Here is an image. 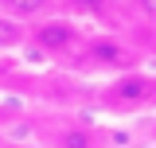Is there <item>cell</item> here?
I'll return each mask as SVG.
<instances>
[{
    "mask_svg": "<svg viewBox=\"0 0 156 148\" xmlns=\"http://www.w3.org/2000/svg\"><path fill=\"white\" fill-rule=\"evenodd\" d=\"M136 8H140L148 19H156V0H136Z\"/></svg>",
    "mask_w": 156,
    "mask_h": 148,
    "instance_id": "52a82bcc",
    "label": "cell"
},
{
    "mask_svg": "<svg viewBox=\"0 0 156 148\" xmlns=\"http://www.w3.org/2000/svg\"><path fill=\"white\" fill-rule=\"evenodd\" d=\"M90 55H94L98 62H113V66L121 62V51H117L113 43H105V39H98V43H90Z\"/></svg>",
    "mask_w": 156,
    "mask_h": 148,
    "instance_id": "5b68a950",
    "label": "cell"
},
{
    "mask_svg": "<svg viewBox=\"0 0 156 148\" xmlns=\"http://www.w3.org/2000/svg\"><path fill=\"white\" fill-rule=\"evenodd\" d=\"M152 78L148 74H136V70H129V74H121L117 82H109V90H105V101L113 105V109H136V105H144L148 97H152Z\"/></svg>",
    "mask_w": 156,
    "mask_h": 148,
    "instance_id": "6da1fadb",
    "label": "cell"
},
{
    "mask_svg": "<svg viewBox=\"0 0 156 148\" xmlns=\"http://www.w3.org/2000/svg\"><path fill=\"white\" fill-rule=\"evenodd\" d=\"M55 8V0H0V12L16 23H35V19H47Z\"/></svg>",
    "mask_w": 156,
    "mask_h": 148,
    "instance_id": "3957f363",
    "label": "cell"
},
{
    "mask_svg": "<svg viewBox=\"0 0 156 148\" xmlns=\"http://www.w3.org/2000/svg\"><path fill=\"white\" fill-rule=\"evenodd\" d=\"M31 39H35V47L43 55H66L70 47L78 43V27L70 19H35V27H31Z\"/></svg>",
    "mask_w": 156,
    "mask_h": 148,
    "instance_id": "7a4b0ae2",
    "label": "cell"
},
{
    "mask_svg": "<svg viewBox=\"0 0 156 148\" xmlns=\"http://www.w3.org/2000/svg\"><path fill=\"white\" fill-rule=\"evenodd\" d=\"M78 12H105V0H74Z\"/></svg>",
    "mask_w": 156,
    "mask_h": 148,
    "instance_id": "8992f818",
    "label": "cell"
},
{
    "mask_svg": "<svg viewBox=\"0 0 156 148\" xmlns=\"http://www.w3.org/2000/svg\"><path fill=\"white\" fill-rule=\"evenodd\" d=\"M58 148H94V140H90L86 129H66L58 136Z\"/></svg>",
    "mask_w": 156,
    "mask_h": 148,
    "instance_id": "277c9868",
    "label": "cell"
}]
</instances>
